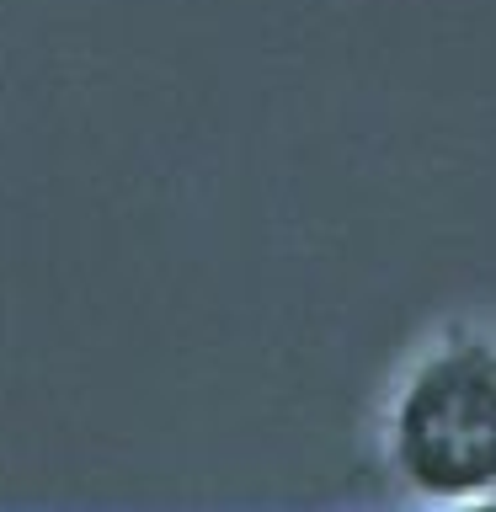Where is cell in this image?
Segmentation results:
<instances>
[{
	"label": "cell",
	"instance_id": "obj_1",
	"mask_svg": "<svg viewBox=\"0 0 496 512\" xmlns=\"http://www.w3.org/2000/svg\"><path fill=\"white\" fill-rule=\"evenodd\" d=\"M395 459L427 496L496 491V347H448L411 379Z\"/></svg>",
	"mask_w": 496,
	"mask_h": 512
}]
</instances>
